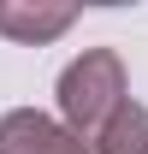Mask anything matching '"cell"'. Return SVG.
<instances>
[{
	"label": "cell",
	"instance_id": "3957f363",
	"mask_svg": "<svg viewBox=\"0 0 148 154\" xmlns=\"http://www.w3.org/2000/svg\"><path fill=\"white\" fill-rule=\"evenodd\" d=\"M77 24V6H42V0H0V36L12 42H30V48H42V42L65 36Z\"/></svg>",
	"mask_w": 148,
	"mask_h": 154
},
{
	"label": "cell",
	"instance_id": "7a4b0ae2",
	"mask_svg": "<svg viewBox=\"0 0 148 154\" xmlns=\"http://www.w3.org/2000/svg\"><path fill=\"white\" fill-rule=\"evenodd\" d=\"M0 154H95V142L36 107H18L0 119Z\"/></svg>",
	"mask_w": 148,
	"mask_h": 154
},
{
	"label": "cell",
	"instance_id": "6da1fadb",
	"mask_svg": "<svg viewBox=\"0 0 148 154\" xmlns=\"http://www.w3.org/2000/svg\"><path fill=\"white\" fill-rule=\"evenodd\" d=\"M125 65L113 48H89L83 59H71L65 71H59V119L71 125L77 136H101L107 131V119L125 107Z\"/></svg>",
	"mask_w": 148,
	"mask_h": 154
},
{
	"label": "cell",
	"instance_id": "277c9868",
	"mask_svg": "<svg viewBox=\"0 0 148 154\" xmlns=\"http://www.w3.org/2000/svg\"><path fill=\"white\" fill-rule=\"evenodd\" d=\"M95 154H148V107L125 101L107 119V131L95 136Z\"/></svg>",
	"mask_w": 148,
	"mask_h": 154
}]
</instances>
